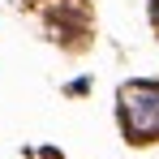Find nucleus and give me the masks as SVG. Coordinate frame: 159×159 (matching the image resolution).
<instances>
[{
	"label": "nucleus",
	"mask_w": 159,
	"mask_h": 159,
	"mask_svg": "<svg viewBox=\"0 0 159 159\" xmlns=\"http://www.w3.org/2000/svg\"><path fill=\"white\" fill-rule=\"evenodd\" d=\"M116 103H120V129L129 142L159 138V82H125Z\"/></svg>",
	"instance_id": "obj_1"
},
{
	"label": "nucleus",
	"mask_w": 159,
	"mask_h": 159,
	"mask_svg": "<svg viewBox=\"0 0 159 159\" xmlns=\"http://www.w3.org/2000/svg\"><path fill=\"white\" fill-rule=\"evenodd\" d=\"M151 22L159 26V0H151Z\"/></svg>",
	"instance_id": "obj_2"
}]
</instances>
